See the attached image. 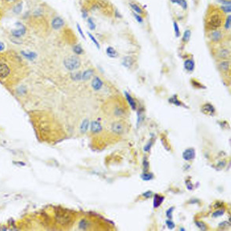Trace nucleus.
<instances>
[{"label":"nucleus","instance_id":"nucleus-34","mask_svg":"<svg viewBox=\"0 0 231 231\" xmlns=\"http://www.w3.org/2000/svg\"><path fill=\"white\" fill-rule=\"evenodd\" d=\"M230 25H231V17L230 15H229L228 17H226V19L225 25H224L226 30H229V29L230 28Z\"/></svg>","mask_w":231,"mask_h":231},{"label":"nucleus","instance_id":"nucleus-18","mask_svg":"<svg viewBox=\"0 0 231 231\" xmlns=\"http://www.w3.org/2000/svg\"><path fill=\"white\" fill-rule=\"evenodd\" d=\"M164 201V197L160 196L158 194H155L154 197V207L155 208H158Z\"/></svg>","mask_w":231,"mask_h":231},{"label":"nucleus","instance_id":"nucleus-51","mask_svg":"<svg viewBox=\"0 0 231 231\" xmlns=\"http://www.w3.org/2000/svg\"><path fill=\"white\" fill-rule=\"evenodd\" d=\"M3 1L6 2V3H14L17 0H3Z\"/></svg>","mask_w":231,"mask_h":231},{"label":"nucleus","instance_id":"nucleus-28","mask_svg":"<svg viewBox=\"0 0 231 231\" xmlns=\"http://www.w3.org/2000/svg\"><path fill=\"white\" fill-rule=\"evenodd\" d=\"M71 78L73 81H80L82 80V73L81 72H75L71 75Z\"/></svg>","mask_w":231,"mask_h":231},{"label":"nucleus","instance_id":"nucleus-22","mask_svg":"<svg viewBox=\"0 0 231 231\" xmlns=\"http://www.w3.org/2000/svg\"><path fill=\"white\" fill-rule=\"evenodd\" d=\"M218 57L220 58H222V59H226L230 57V51L226 49H222L219 51Z\"/></svg>","mask_w":231,"mask_h":231},{"label":"nucleus","instance_id":"nucleus-13","mask_svg":"<svg viewBox=\"0 0 231 231\" xmlns=\"http://www.w3.org/2000/svg\"><path fill=\"white\" fill-rule=\"evenodd\" d=\"M194 68H195V63H194V61L192 59L186 60L184 62V68L186 71H188V72H193Z\"/></svg>","mask_w":231,"mask_h":231},{"label":"nucleus","instance_id":"nucleus-48","mask_svg":"<svg viewBox=\"0 0 231 231\" xmlns=\"http://www.w3.org/2000/svg\"><path fill=\"white\" fill-rule=\"evenodd\" d=\"M143 167H144L145 171L147 170V168H148V167H149V163H148V161H147V158H145V159H144V161H143Z\"/></svg>","mask_w":231,"mask_h":231},{"label":"nucleus","instance_id":"nucleus-8","mask_svg":"<svg viewBox=\"0 0 231 231\" xmlns=\"http://www.w3.org/2000/svg\"><path fill=\"white\" fill-rule=\"evenodd\" d=\"M183 159L186 161H191L195 157V150L194 148H188L183 153Z\"/></svg>","mask_w":231,"mask_h":231},{"label":"nucleus","instance_id":"nucleus-36","mask_svg":"<svg viewBox=\"0 0 231 231\" xmlns=\"http://www.w3.org/2000/svg\"><path fill=\"white\" fill-rule=\"evenodd\" d=\"M114 114H116L117 116H122V115L125 114V111L122 107H117L114 111Z\"/></svg>","mask_w":231,"mask_h":231},{"label":"nucleus","instance_id":"nucleus-20","mask_svg":"<svg viewBox=\"0 0 231 231\" xmlns=\"http://www.w3.org/2000/svg\"><path fill=\"white\" fill-rule=\"evenodd\" d=\"M21 54L23 55V57H24L25 58H27V59H28V60H33L34 59L36 58V57H37L36 53H34V52L22 51L21 52Z\"/></svg>","mask_w":231,"mask_h":231},{"label":"nucleus","instance_id":"nucleus-26","mask_svg":"<svg viewBox=\"0 0 231 231\" xmlns=\"http://www.w3.org/2000/svg\"><path fill=\"white\" fill-rule=\"evenodd\" d=\"M171 2L172 3H176L180 5V6H182L184 9L187 8V3L186 2V0H171Z\"/></svg>","mask_w":231,"mask_h":231},{"label":"nucleus","instance_id":"nucleus-7","mask_svg":"<svg viewBox=\"0 0 231 231\" xmlns=\"http://www.w3.org/2000/svg\"><path fill=\"white\" fill-rule=\"evenodd\" d=\"M64 25V21L60 17H54L51 21V27L54 30H59Z\"/></svg>","mask_w":231,"mask_h":231},{"label":"nucleus","instance_id":"nucleus-1","mask_svg":"<svg viewBox=\"0 0 231 231\" xmlns=\"http://www.w3.org/2000/svg\"><path fill=\"white\" fill-rule=\"evenodd\" d=\"M63 65L65 67V68L68 71H71V72L76 71L81 66V60L77 56L67 57L63 60Z\"/></svg>","mask_w":231,"mask_h":231},{"label":"nucleus","instance_id":"nucleus-31","mask_svg":"<svg viewBox=\"0 0 231 231\" xmlns=\"http://www.w3.org/2000/svg\"><path fill=\"white\" fill-rule=\"evenodd\" d=\"M195 224L197 225V226L198 228L201 229V230H207V226L205 224V223L201 222V221H196L195 222Z\"/></svg>","mask_w":231,"mask_h":231},{"label":"nucleus","instance_id":"nucleus-52","mask_svg":"<svg viewBox=\"0 0 231 231\" xmlns=\"http://www.w3.org/2000/svg\"><path fill=\"white\" fill-rule=\"evenodd\" d=\"M1 17H2V14H1V12H0V20H1Z\"/></svg>","mask_w":231,"mask_h":231},{"label":"nucleus","instance_id":"nucleus-4","mask_svg":"<svg viewBox=\"0 0 231 231\" xmlns=\"http://www.w3.org/2000/svg\"><path fill=\"white\" fill-rule=\"evenodd\" d=\"M221 24H222V20H221V17H220V15L213 14L209 19L208 26L211 30H215V29L218 28L219 27H220Z\"/></svg>","mask_w":231,"mask_h":231},{"label":"nucleus","instance_id":"nucleus-10","mask_svg":"<svg viewBox=\"0 0 231 231\" xmlns=\"http://www.w3.org/2000/svg\"><path fill=\"white\" fill-rule=\"evenodd\" d=\"M90 128L93 133H99L102 130V126L99 122L93 121L90 124Z\"/></svg>","mask_w":231,"mask_h":231},{"label":"nucleus","instance_id":"nucleus-40","mask_svg":"<svg viewBox=\"0 0 231 231\" xmlns=\"http://www.w3.org/2000/svg\"><path fill=\"white\" fill-rule=\"evenodd\" d=\"M223 214H224V210H222V209H220V210H218V211H215L214 213L212 214V216H213V217H219V216H221V215H223Z\"/></svg>","mask_w":231,"mask_h":231},{"label":"nucleus","instance_id":"nucleus-50","mask_svg":"<svg viewBox=\"0 0 231 231\" xmlns=\"http://www.w3.org/2000/svg\"><path fill=\"white\" fill-rule=\"evenodd\" d=\"M5 48H6L5 44H4L3 42H0V53H1V52H3V50L5 49Z\"/></svg>","mask_w":231,"mask_h":231},{"label":"nucleus","instance_id":"nucleus-14","mask_svg":"<svg viewBox=\"0 0 231 231\" xmlns=\"http://www.w3.org/2000/svg\"><path fill=\"white\" fill-rule=\"evenodd\" d=\"M94 74V70L93 69H88L86 70L85 72L82 73V81H87Z\"/></svg>","mask_w":231,"mask_h":231},{"label":"nucleus","instance_id":"nucleus-9","mask_svg":"<svg viewBox=\"0 0 231 231\" xmlns=\"http://www.w3.org/2000/svg\"><path fill=\"white\" fill-rule=\"evenodd\" d=\"M92 87L96 91H99L103 87V81L100 78L95 77L92 82Z\"/></svg>","mask_w":231,"mask_h":231},{"label":"nucleus","instance_id":"nucleus-42","mask_svg":"<svg viewBox=\"0 0 231 231\" xmlns=\"http://www.w3.org/2000/svg\"><path fill=\"white\" fill-rule=\"evenodd\" d=\"M166 224H167V226H168V227L169 229H173L175 227V223L172 221L171 220H168L166 221Z\"/></svg>","mask_w":231,"mask_h":231},{"label":"nucleus","instance_id":"nucleus-2","mask_svg":"<svg viewBox=\"0 0 231 231\" xmlns=\"http://www.w3.org/2000/svg\"><path fill=\"white\" fill-rule=\"evenodd\" d=\"M56 219L57 222L63 226L68 225L72 221V215L68 211L63 208H57L56 211Z\"/></svg>","mask_w":231,"mask_h":231},{"label":"nucleus","instance_id":"nucleus-46","mask_svg":"<svg viewBox=\"0 0 231 231\" xmlns=\"http://www.w3.org/2000/svg\"><path fill=\"white\" fill-rule=\"evenodd\" d=\"M218 2L222 3L223 5H231L230 1H229V0H218Z\"/></svg>","mask_w":231,"mask_h":231},{"label":"nucleus","instance_id":"nucleus-21","mask_svg":"<svg viewBox=\"0 0 231 231\" xmlns=\"http://www.w3.org/2000/svg\"><path fill=\"white\" fill-rule=\"evenodd\" d=\"M88 126H89V122H88V119H85L83 120V122L81 124V126H80V131L82 133H86L87 130H88Z\"/></svg>","mask_w":231,"mask_h":231},{"label":"nucleus","instance_id":"nucleus-49","mask_svg":"<svg viewBox=\"0 0 231 231\" xmlns=\"http://www.w3.org/2000/svg\"><path fill=\"white\" fill-rule=\"evenodd\" d=\"M82 15L83 18H87L88 17V12L86 11V9H82Z\"/></svg>","mask_w":231,"mask_h":231},{"label":"nucleus","instance_id":"nucleus-23","mask_svg":"<svg viewBox=\"0 0 231 231\" xmlns=\"http://www.w3.org/2000/svg\"><path fill=\"white\" fill-rule=\"evenodd\" d=\"M88 225H89V223L88 221H87L86 219H82L79 222V224H78V226H79L80 230H87L88 227Z\"/></svg>","mask_w":231,"mask_h":231},{"label":"nucleus","instance_id":"nucleus-6","mask_svg":"<svg viewBox=\"0 0 231 231\" xmlns=\"http://www.w3.org/2000/svg\"><path fill=\"white\" fill-rule=\"evenodd\" d=\"M111 130L115 134H122L124 132V130H125V127H124V125L122 123L119 122H115L111 125Z\"/></svg>","mask_w":231,"mask_h":231},{"label":"nucleus","instance_id":"nucleus-38","mask_svg":"<svg viewBox=\"0 0 231 231\" xmlns=\"http://www.w3.org/2000/svg\"><path fill=\"white\" fill-rule=\"evenodd\" d=\"M87 22H88V28L91 29V30H95V28H96V24L93 22V20H92V18H88Z\"/></svg>","mask_w":231,"mask_h":231},{"label":"nucleus","instance_id":"nucleus-39","mask_svg":"<svg viewBox=\"0 0 231 231\" xmlns=\"http://www.w3.org/2000/svg\"><path fill=\"white\" fill-rule=\"evenodd\" d=\"M173 210H174V208L172 207V208L168 209L167 211H166V215H167V217H168L169 220H172V211H173Z\"/></svg>","mask_w":231,"mask_h":231},{"label":"nucleus","instance_id":"nucleus-44","mask_svg":"<svg viewBox=\"0 0 231 231\" xmlns=\"http://www.w3.org/2000/svg\"><path fill=\"white\" fill-rule=\"evenodd\" d=\"M134 17L139 23H142V22H143V18L140 17V15H138L137 14H134Z\"/></svg>","mask_w":231,"mask_h":231},{"label":"nucleus","instance_id":"nucleus-47","mask_svg":"<svg viewBox=\"0 0 231 231\" xmlns=\"http://www.w3.org/2000/svg\"><path fill=\"white\" fill-rule=\"evenodd\" d=\"M151 145H152V142L147 143V144L144 147V151H149L151 150Z\"/></svg>","mask_w":231,"mask_h":231},{"label":"nucleus","instance_id":"nucleus-37","mask_svg":"<svg viewBox=\"0 0 231 231\" xmlns=\"http://www.w3.org/2000/svg\"><path fill=\"white\" fill-rule=\"evenodd\" d=\"M221 9L226 14H230L231 12V5H223L221 6Z\"/></svg>","mask_w":231,"mask_h":231},{"label":"nucleus","instance_id":"nucleus-45","mask_svg":"<svg viewBox=\"0 0 231 231\" xmlns=\"http://www.w3.org/2000/svg\"><path fill=\"white\" fill-rule=\"evenodd\" d=\"M143 196L145 198H150L152 196V192L151 191H147L145 193H143Z\"/></svg>","mask_w":231,"mask_h":231},{"label":"nucleus","instance_id":"nucleus-17","mask_svg":"<svg viewBox=\"0 0 231 231\" xmlns=\"http://www.w3.org/2000/svg\"><path fill=\"white\" fill-rule=\"evenodd\" d=\"M125 95H126V100H127V101H128V104L130 105V107H131L133 110H136V101L134 100V99H133L130 95L128 94L127 92L125 93Z\"/></svg>","mask_w":231,"mask_h":231},{"label":"nucleus","instance_id":"nucleus-3","mask_svg":"<svg viewBox=\"0 0 231 231\" xmlns=\"http://www.w3.org/2000/svg\"><path fill=\"white\" fill-rule=\"evenodd\" d=\"M11 67L6 63L5 58L0 57V80L6 79L11 74Z\"/></svg>","mask_w":231,"mask_h":231},{"label":"nucleus","instance_id":"nucleus-32","mask_svg":"<svg viewBox=\"0 0 231 231\" xmlns=\"http://www.w3.org/2000/svg\"><path fill=\"white\" fill-rule=\"evenodd\" d=\"M88 37H89V38H90V39L92 40V42L94 43L95 46H97V49H100V44H99V43H98V41H97V40L96 39V38H95L94 36H93V34H92L91 33H89V32H88Z\"/></svg>","mask_w":231,"mask_h":231},{"label":"nucleus","instance_id":"nucleus-15","mask_svg":"<svg viewBox=\"0 0 231 231\" xmlns=\"http://www.w3.org/2000/svg\"><path fill=\"white\" fill-rule=\"evenodd\" d=\"M132 64H133V59H132V57L127 56V57H125L123 58L122 65L124 67H126L127 68H130L132 66Z\"/></svg>","mask_w":231,"mask_h":231},{"label":"nucleus","instance_id":"nucleus-33","mask_svg":"<svg viewBox=\"0 0 231 231\" xmlns=\"http://www.w3.org/2000/svg\"><path fill=\"white\" fill-rule=\"evenodd\" d=\"M141 178H142V180H145V181H149V180H151L153 179V175L145 172V173H143V174L141 176Z\"/></svg>","mask_w":231,"mask_h":231},{"label":"nucleus","instance_id":"nucleus-30","mask_svg":"<svg viewBox=\"0 0 231 231\" xmlns=\"http://www.w3.org/2000/svg\"><path fill=\"white\" fill-rule=\"evenodd\" d=\"M191 36V32L190 30H186L184 33H183V42H188L190 40V38Z\"/></svg>","mask_w":231,"mask_h":231},{"label":"nucleus","instance_id":"nucleus-41","mask_svg":"<svg viewBox=\"0 0 231 231\" xmlns=\"http://www.w3.org/2000/svg\"><path fill=\"white\" fill-rule=\"evenodd\" d=\"M226 226H228V227L230 226V223H229V222H227V221L223 222V223H221L219 224V227H220V228H226Z\"/></svg>","mask_w":231,"mask_h":231},{"label":"nucleus","instance_id":"nucleus-19","mask_svg":"<svg viewBox=\"0 0 231 231\" xmlns=\"http://www.w3.org/2000/svg\"><path fill=\"white\" fill-rule=\"evenodd\" d=\"M106 53H107V54L109 57H111V58H114V57H117L118 56V52L111 46H109V47L107 48Z\"/></svg>","mask_w":231,"mask_h":231},{"label":"nucleus","instance_id":"nucleus-16","mask_svg":"<svg viewBox=\"0 0 231 231\" xmlns=\"http://www.w3.org/2000/svg\"><path fill=\"white\" fill-rule=\"evenodd\" d=\"M219 68L223 72H227L230 70V62L227 60H224L219 63Z\"/></svg>","mask_w":231,"mask_h":231},{"label":"nucleus","instance_id":"nucleus-11","mask_svg":"<svg viewBox=\"0 0 231 231\" xmlns=\"http://www.w3.org/2000/svg\"><path fill=\"white\" fill-rule=\"evenodd\" d=\"M209 38L211 41L213 42H219L220 40L222 39L223 38V34L222 32L220 31H213L210 33V35H209Z\"/></svg>","mask_w":231,"mask_h":231},{"label":"nucleus","instance_id":"nucleus-24","mask_svg":"<svg viewBox=\"0 0 231 231\" xmlns=\"http://www.w3.org/2000/svg\"><path fill=\"white\" fill-rule=\"evenodd\" d=\"M22 9H23V3L20 2L17 3L16 6H14V7L13 8V11L15 14H20L22 12Z\"/></svg>","mask_w":231,"mask_h":231},{"label":"nucleus","instance_id":"nucleus-29","mask_svg":"<svg viewBox=\"0 0 231 231\" xmlns=\"http://www.w3.org/2000/svg\"><path fill=\"white\" fill-rule=\"evenodd\" d=\"M168 101H169L170 103H173V104L176 106H181V104H182V103H180V100L177 99L176 96H173L172 97H171V98L168 100Z\"/></svg>","mask_w":231,"mask_h":231},{"label":"nucleus","instance_id":"nucleus-43","mask_svg":"<svg viewBox=\"0 0 231 231\" xmlns=\"http://www.w3.org/2000/svg\"><path fill=\"white\" fill-rule=\"evenodd\" d=\"M77 28H78V32H79V34H81V35H82V37L85 39V38H86V37H85V34H84V33H83L82 30V28H81V27H80L78 24H77Z\"/></svg>","mask_w":231,"mask_h":231},{"label":"nucleus","instance_id":"nucleus-5","mask_svg":"<svg viewBox=\"0 0 231 231\" xmlns=\"http://www.w3.org/2000/svg\"><path fill=\"white\" fill-rule=\"evenodd\" d=\"M17 28L15 30H12L11 34L15 38H20L21 36H23L25 34L26 32V28L23 24L20 23V22H17Z\"/></svg>","mask_w":231,"mask_h":231},{"label":"nucleus","instance_id":"nucleus-25","mask_svg":"<svg viewBox=\"0 0 231 231\" xmlns=\"http://www.w3.org/2000/svg\"><path fill=\"white\" fill-rule=\"evenodd\" d=\"M129 6H130V7H131L133 10H134L136 13L137 14H143V10H142V9L140 8V6H138L137 4H136V3H129Z\"/></svg>","mask_w":231,"mask_h":231},{"label":"nucleus","instance_id":"nucleus-12","mask_svg":"<svg viewBox=\"0 0 231 231\" xmlns=\"http://www.w3.org/2000/svg\"><path fill=\"white\" fill-rule=\"evenodd\" d=\"M203 113L206 114H210V115H213L215 113V108L213 106L210 104V103H206L201 108Z\"/></svg>","mask_w":231,"mask_h":231},{"label":"nucleus","instance_id":"nucleus-27","mask_svg":"<svg viewBox=\"0 0 231 231\" xmlns=\"http://www.w3.org/2000/svg\"><path fill=\"white\" fill-rule=\"evenodd\" d=\"M73 51H74V53L75 54L81 55L83 53V49L80 45H76V46H74Z\"/></svg>","mask_w":231,"mask_h":231},{"label":"nucleus","instance_id":"nucleus-35","mask_svg":"<svg viewBox=\"0 0 231 231\" xmlns=\"http://www.w3.org/2000/svg\"><path fill=\"white\" fill-rule=\"evenodd\" d=\"M173 28H174V31H175V34H176V37H180V28H179V26H178V24L174 21L173 23Z\"/></svg>","mask_w":231,"mask_h":231}]
</instances>
